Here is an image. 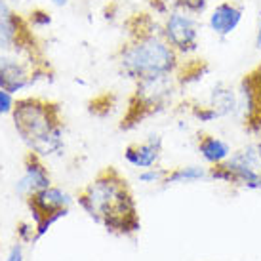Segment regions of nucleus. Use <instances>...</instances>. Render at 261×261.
<instances>
[{"label": "nucleus", "instance_id": "obj_1", "mask_svg": "<svg viewBox=\"0 0 261 261\" xmlns=\"http://www.w3.org/2000/svg\"><path fill=\"white\" fill-rule=\"evenodd\" d=\"M76 202L97 225L115 237H134L141 216L126 175L115 166L101 168L92 181L76 193Z\"/></svg>", "mask_w": 261, "mask_h": 261}, {"label": "nucleus", "instance_id": "obj_2", "mask_svg": "<svg viewBox=\"0 0 261 261\" xmlns=\"http://www.w3.org/2000/svg\"><path fill=\"white\" fill-rule=\"evenodd\" d=\"M126 29L128 40L115 54L122 76L138 82L177 71L181 58L166 42L162 23H156L151 14H134L126 19Z\"/></svg>", "mask_w": 261, "mask_h": 261}, {"label": "nucleus", "instance_id": "obj_3", "mask_svg": "<svg viewBox=\"0 0 261 261\" xmlns=\"http://www.w3.org/2000/svg\"><path fill=\"white\" fill-rule=\"evenodd\" d=\"M15 132L27 143L29 151L51 156L65 147V120L61 105L46 97H21L12 111Z\"/></svg>", "mask_w": 261, "mask_h": 261}, {"label": "nucleus", "instance_id": "obj_4", "mask_svg": "<svg viewBox=\"0 0 261 261\" xmlns=\"http://www.w3.org/2000/svg\"><path fill=\"white\" fill-rule=\"evenodd\" d=\"M181 88V82L175 73L138 80L118 128L124 132L134 130L136 126L145 122L147 118L159 115L160 111H164L172 103L174 95Z\"/></svg>", "mask_w": 261, "mask_h": 261}, {"label": "nucleus", "instance_id": "obj_5", "mask_svg": "<svg viewBox=\"0 0 261 261\" xmlns=\"http://www.w3.org/2000/svg\"><path fill=\"white\" fill-rule=\"evenodd\" d=\"M54 76V69L44 51H4L0 54V90L17 94L38 80Z\"/></svg>", "mask_w": 261, "mask_h": 261}, {"label": "nucleus", "instance_id": "obj_6", "mask_svg": "<svg viewBox=\"0 0 261 261\" xmlns=\"http://www.w3.org/2000/svg\"><path fill=\"white\" fill-rule=\"evenodd\" d=\"M208 179L221 181L231 187L261 191V141H250L231 156L216 166L208 168Z\"/></svg>", "mask_w": 261, "mask_h": 261}, {"label": "nucleus", "instance_id": "obj_7", "mask_svg": "<svg viewBox=\"0 0 261 261\" xmlns=\"http://www.w3.org/2000/svg\"><path fill=\"white\" fill-rule=\"evenodd\" d=\"M25 202H27V208L33 216L37 242L58 223L59 219L69 216V210H71V196L54 185L29 195L25 198Z\"/></svg>", "mask_w": 261, "mask_h": 261}, {"label": "nucleus", "instance_id": "obj_8", "mask_svg": "<svg viewBox=\"0 0 261 261\" xmlns=\"http://www.w3.org/2000/svg\"><path fill=\"white\" fill-rule=\"evenodd\" d=\"M239 118L248 136H261V61L252 67L237 84Z\"/></svg>", "mask_w": 261, "mask_h": 261}, {"label": "nucleus", "instance_id": "obj_9", "mask_svg": "<svg viewBox=\"0 0 261 261\" xmlns=\"http://www.w3.org/2000/svg\"><path fill=\"white\" fill-rule=\"evenodd\" d=\"M162 35L166 42L179 54V58H189L198 50V38H200L198 15L185 8L168 14L162 21Z\"/></svg>", "mask_w": 261, "mask_h": 261}, {"label": "nucleus", "instance_id": "obj_10", "mask_svg": "<svg viewBox=\"0 0 261 261\" xmlns=\"http://www.w3.org/2000/svg\"><path fill=\"white\" fill-rule=\"evenodd\" d=\"M29 19L15 14L6 0H0V54L4 51H40Z\"/></svg>", "mask_w": 261, "mask_h": 261}, {"label": "nucleus", "instance_id": "obj_11", "mask_svg": "<svg viewBox=\"0 0 261 261\" xmlns=\"http://www.w3.org/2000/svg\"><path fill=\"white\" fill-rule=\"evenodd\" d=\"M51 185V175L48 172V168L44 164L42 156L35 151L25 152L23 156V175L21 179L15 185L17 195L27 198L29 195L42 191V189Z\"/></svg>", "mask_w": 261, "mask_h": 261}, {"label": "nucleus", "instance_id": "obj_12", "mask_svg": "<svg viewBox=\"0 0 261 261\" xmlns=\"http://www.w3.org/2000/svg\"><path fill=\"white\" fill-rule=\"evenodd\" d=\"M244 12H246V8L240 2H234V0L219 2L218 6L210 12V15H208V27L219 38L231 37L232 33L239 29L240 23H242Z\"/></svg>", "mask_w": 261, "mask_h": 261}, {"label": "nucleus", "instance_id": "obj_13", "mask_svg": "<svg viewBox=\"0 0 261 261\" xmlns=\"http://www.w3.org/2000/svg\"><path fill=\"white\" fill-rule=\"evenodd\" d=\"M160 156H162V138L151 136L145 141H134L124 149V159L134 168H154L159 166Z\"/></svg>", "mask_w": 261, "mask_h": 261}, {"label": "nucleus", "instance_id": "obj_14", "mask_svg": "<svg viewBox=\"0 0 261 261\" xmlns=\"http://www.w3.org/2000/svg\"><path fill=\"white\" fill-rule=\"evenodd\" d=\"M196 151L208 166H216V164H221L231 156L232 149L225 139L218 138L214 134H198Z\"/></svg>", "mask_w": 261, "mask_h": 261}, {"label": "nucleus", "instance_id": "obj_15", "mask_svg": "<svg viewBox=\"0 0 261 261\" xmlns=\"http://www.w3.org/2000/svg\"><path fill=\"white\" fill-rule=\"evenodd\" d=\"M208 105L216 111L218 118L237 115V113H239V95H237V88L229 86L227 82H218L216 86L212 88Z\"/></svg>", "mask_w": 261, "mask_h": 261}, {"label": "nucleus", "instance_id": "obj_16", "mask_svg": "<svg viewBox=\"0 0 261 261\" xmlns=\"http://www.w3.org/2000/svg\"><path fill=\"white\" fill-rule=\"evenodd\" d=\"M204 179H208V168L198 166V164L168 168V174H166V177H164V183H162V187L189 185V183L204 181Z\"/></svg>", "mask_w": 261, "mask_h": 261}, {"label": "nucleus", "instance_id": "obj_17", "mask_svg": "<svg viewBox=\"0 0 261 261\" xmlns=\"http://www.w3.org/2000/svg\"><path fill=\"white\" fill-rule=\"evenodd\" d=\"M210 73V65L204 59H189V61H181L177 67V79L181 82V86H189L193 82L202 80L206 74Z\"/></svg>", "mask_w": 261, "mask_h": 261}, {"label": "nucleus", "instance_id": "obj_18", "mask_svg": "<svg viewBox=\"0 0 261 261\" xmlns=\"http://www.w3.org/2000/svg\"><path fill=\"white\" fill-rule=\"evenodd\" d=\"M113 107H115V97L111 94H101L90 101L88 111H90V115L103 118V116H107L113 111Z\"/></svg>", "mask_w": 261, "mask_h": 261}, {"label": "nucleus", "instance_id": "obj_19", "mask_svg": "<svg viewBox=\"0 0 261 261\" xmlns=\"http://www.w3.org/2000/svg\"><path fill=\"white\" fill-rule=\"evenodd\" d=\"M189 113H191V116H193L195 120H198V122H212V120H218L216 111L212 109L208 103H206V105L196 103V101L189 103Z\"/></svg>", "mask_w": 261, "mask_h": 261}, {"label": "nucleus", "instance_id": "obj_20", "mask_svg": "<svg viewBox=\"0 0 261 261\" xmlns=\"http://www.w3.org/2000/svg\"><path fill=\"white\" fill-rule=\"evenodd\" d=\"M147 2H149L152 12L156 15H162V17H166L168 14H172L175 10L183 8L181 0H147Z\"/></svg>", "mask_w": 261, "mask_h": 261}, {"label": "nucleus", "instance_id": "obj_21", "mask_svg": "<svg viewBox=\"0 0 261 261\" xmlns=\"http://www.w3.org/2000/svg\"><path fill=\"white\" fill-rule=\"evenodd\" d=\"M166 174H168V168H159V166L147 168V170H143L139 174V181L145 183V185H160L162 187Z\"/></svg>", "mask_w": 261, "mask_h": 261}, {"label": "nucleus", "instance_id": "obj_22", "mask_svg": "<svg viewBox=\"0 0 261 261\" xmlns=\"http://www.w3.org/2000/svg\"><path fill=\"white\" fill-rule=\"evenodd\" d=\"M15 232H17V240H21V242H37L35 240V225L19 221L15 227Z\"/></svg>", "mask_w": 261, "mask_h": 261}, {"label": "nucleus", "instance_id": "obj_23", "mask_svg": "<svg viewBox=\"0 0 261 261\" xmlns=\"http://www.w3.org/2000/svg\"><path fill=\"white\" fill-rule=\"evenodd\" d=\"M29 23H31V27H48L51 23V17H50V14L44 12V10H33L29 17Z\"/></svg>", "mask_w": 261, "mask_h": 261}, {"label": "nucleus", "instance_id": "obj_24", "mask_svg": "<svg viewBox=\"0 0 261 261\" xmlns=\"http://www.w3.org/2000/svg\"><path fill=\"white\" fill-rule=\"evenodd\" d=\"M14 105H15L14 94H10L6 90H0V116L12 115Z\"/></svg>", "mask_w": 261, "mask_h": 261}, {"label": "nucleus", "instance_id": "obj_25", "mask_svg": "<svg viewBox=\"0 0 261 261\" xmlns=\"http://www.w3.org/2000/svg\"><path fill=\"white\" fill-rule=\"evenodd\" d=\"M181 2L185 10H189V12H193V14H196V15H200L206 12L210 0H181Z\"/></svg>", "mask_w": 261, "mask_h": 261}, {"label": "nucleus", "instance_id": "obj_26", "mask_svg": "<svg viewBox=\"0 0 261 261\" xmlns=\"http://www.w3.org/2000/svg\"><path fill=\"white\" fill-rule=\"evenodd\" d=\"M6 261H23V242L21 240H17L14 246L10 248Z\"/></svg>", "mask_w": 261, "mask_h": 261}, {"label": "nucleus", "instance_id": "obj_27", "mask_svg": "<svg viewBox=\"0 0 261 261\" xmlns=\"http://www.w3.org/2000/svg\"><path fill=\"white\" fill-rule=\"evenodd\" d=\"M255 48L261 50V12L259 17H257V31H255Z\"/></svg>", "mask_w": 261, "mask_h": 261}, {"label": "nucleus", "instance_id": "obj_28", "mask_svg": "<svg viewBox=\"0 0 261 261\" xmlns=\"http://www.w3.org/2000/svg\"><path fill=\"white\" fill-rule=\"evenodd\" d=\"M51 4H56V6L63 8V6H67V4H69V0H51Z\"/></svg>", "mask_w": 261, "mask_h": 261}]
</instances>
